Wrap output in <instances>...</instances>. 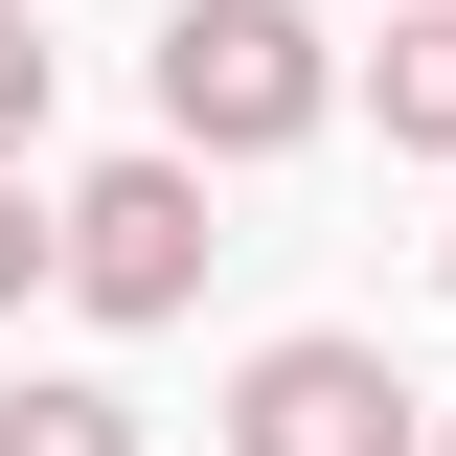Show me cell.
I'll return each instance as SVG.
<instances>
[{"mask_svg": "<svg viewBox=\"0 0 456 456\" xmlns=\"http://www.w3.org/2000/svg\"><path fill=\"white\" fill-rule=\"evenodd\" d=\"M160 137H183V160L320 137V23H297V0H183V23H160Z\"/></svg>", "mask_w": 456, "mask_h": 456, "instance_id": "obj_1", "label": "cell"}, {"mask_svg": "<svg viewBox=\"0 0 456 456\" xmlns=\"http://www.w3.org/2000/svg\"><path fill=\"white\" fill-rule=\"evenodd\" d=\"M206 251H228V228H206V160H183V137L69 183V297H92V320H183V297H206Z\"/></svg>", "mask_w": 456, "mask_h": 456, "instance_id": "obj_2", "label": "cell"}, {"mask_svg": "<svg viewBox=\"0 0 456 456\" xmlns=\"http://www.w3.org/2000/svg\"><path fill=\"white\" fill-rule=\"evenodd\" d=\"M228 456H434V411H411L365 342H274V365L228 388Z\"/></svg>", "mask_w": 456, "mask_h": 456, "instance_id": "obj_3", "label": "cell"}, {"mask_svg": "<svg viewBox=\"0 0 456 456\" xmlns=\"http://www.w3.org/2000/svg\"><path fill=\"white\" fill-rule=\"evenodd\" d=\"M365 92H388V137H411V160H456V0H411L388 46H365Z\"/></svg>", "mask_w": 456, "mask_h": 456, "instance_id": "obj_4", "label": "cell"}, {"mask_svg": "<svg viewBox=\"0 0 456 456\" xmlns=\"http://www.w3.org/2000/svg\"><path fill=\"white\" fill-rule=\"evenodd\" d=\"M0 456H137L114 388H0Z\"/></svg>", "mask_w": 456, "mask_h": 456, "instance_id": "obj_5", "label": "cell"}, {"mask_svg": "<svg viewBox=\"0 0 456 456\" xmlns=\"http://www.w3.org/2000/svg\"><path fill=\"white\" fill-rule=\"evenodd\" d=\"M23 274H69V206H23V160H0V297Z\"/></svg>", "mask_w": 456, "mask_h": 456, "instance_id": "obj_6", "label": "cell"}, {"mask_svg": "<svg viewBox=\"0 0 456 456\" xmlns=\"http://www.w3.org/2000/svg\"><path fill=\"white\" fill-rule=\"evenodd\" d=\"M46 137V46H23V0H0V160Z\"/></svg>", "mask_w": 456, "mask_h": 456, "instance_id": "obj_7", "label": "cell"}, {"mask_svg": "<svg viewBox=\"0 0 456 456\" xmlns=\"http://www.w3.org/2000/svg\"><path fill=\"white\" fill-rule=\"evenodd\" d=\"M434 456H456V434H434Z\"/></svg>", "mask_w": 456, "mask_h": 456, "instance_id": "obj_8", "label": "cell"}]
</instances>
